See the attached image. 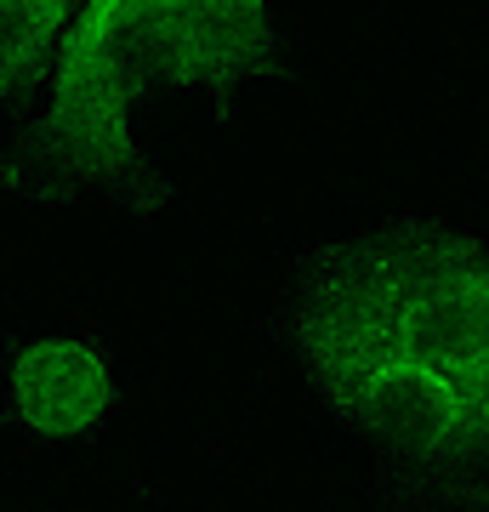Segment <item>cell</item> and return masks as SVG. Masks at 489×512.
I'll return each instance as SVG.
<instances>
[{"mask_svg":"<svg viewBox=\"0 0 489 512\" xmlns=\"http://www.w3.org/2000/svg\"><path fill=\"white\" fill-rule=\"evenodd\" d=\"M302 353L325 393L416 456L489 444V251L393 234L347 251L302 302Z\"/></svg>","mask_w":489,"mask_h":512,"instance_id":"1","label":"cell"},{"mask_svg":"<svg viewBox=\"0 0 489 512\" xmlns=\"http://www.w3.org/2000/svg\"><path fill=\"white\" fill-rule=\"evenodd\" d=\"M268 0H0V114L80 177L131 160L154 86H228L262 63Z\"/></svg>","mask_w":489,"mask_h":512,"instance_id":"2","label":"cell"},{"mask_svg":"<svg viewBox=\"0 0 489 512\" xmlns=\"http://www.w3.org/2000/svg\"><path fill=\"white\" fill-rule=\"evenodd\" d=\"M12 404L40 439H74L109 410V365L97 348L69 336L35 342L12 365Z\"/></svg>","mask_w":489,"mask_h":512,"instance_id":"3","label":"cell"}]
</instances>
